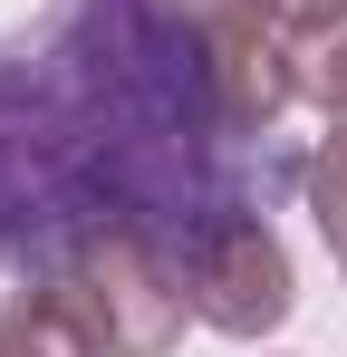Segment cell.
<instances>
[{"label": "cell", "mask_w": 347, "mask_h": 357, "mask_svg": "<svg viewBox=\"0 0 347 357\" xmlns=\"http://www.w3.org/2000/svg\"><path fill=\"white\" fill-rule=\"evenodd\" d=\"M29 280H49L68 299V319L87 328L97 357H174L183 328H193L183 251L145 213H87V222L49 232V251H39Z\"/></svg>", "instance_id": "6da1fadb"}, {"label": "cell", "mask_w": 347, "mask_h": 357, "mask_svg": "<svg viewBox=\"0 0 347 357\" xmlns=\"http://www.w3.org/2000/svg\"><path fill=\"white\" fill-rule=\"evenodd\" d=\"M174 251H183L193 319H203V328H222V338H270L289 309H299L289 251H280V232H270L251 203H231V213H213V222H193Z\"/></svg>", "instance_id": "7a4b0ae2"}, {"label": "cell", "mask_w": 347, "mask_h": 357, "mask_svg": "<svg viewBox=\"0 0 347 357\" xmlns=\"http://www.w3.org/2000/svg\"><path fill=\"white\" fill-rule=\"evenodd\" d=\"M289 39H299V97L328 116V135H347V10L299 20Z\"/></svg>", "instance_id": "3957f363"}, {"label": "cell", "mask_w": 347, "mask_h": 357, "mask_svg": "<svg viewBox=\"0 0 347 357\" xmlns=\"http://www.w3.org/2000/svg\"><path fill=\"white\" fill-rule=\"evenodd\" d=\"M0 357H97L87 348V328L68 319V299L49 280H29V290L0 309Z\"/></svg>", "instance_id": "277c9868"}, {"label": "cell", "mask_w": 347, "mask_h": 357, "mask_svg": "<svg viewBox=\"0 0 347 357\" xmlns=\"http://www.w3.org/2000/svg\"><path fill=\"white\" fill-rule=\"evenodd\" d=\"M309 213H318V232H328V251L347 271V135H328L318 165H309Z\"/></svg>", "instance_id": "5b68a950"}, {"label": "cell", "mask_w": 347, "mask_h": 357, "mask_svg": "<svg viewBox=\"0 0 347 357\" xmlns=\"http://www.w3.org/2000/svg\"><path fill=\"white\" fill-rule=\"evenodd\" d=\"M0 251H10V232H0Z\"/></svg>", "instance_id": "8992f818"}, {"label": "cell", "mask_w": 347, "mask_h": 357, "mask_svg": "<svg viewBox=\"0 0 347 357\" xmlns=\"http://www.w3.org/2000/svg\"><path fill=\"white\" fill-rule=\"evenodd\" d=\"M280 10H289V0H280Z\"/></svg>", "instance_id": "52a82bcc"}]
</instances>
